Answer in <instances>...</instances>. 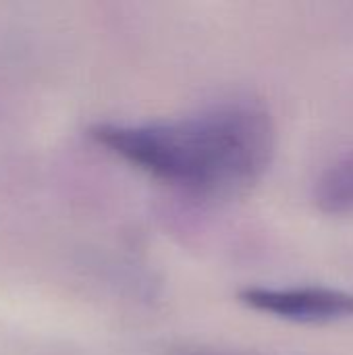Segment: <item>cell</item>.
I'll list each match as a JSON object with an SVG mask.
<instances>
[{
    "label": "cell",
    "instance_id": "1",
    "mask_svg": "<svg viewBox=\"0 0 353 355\" xmlns=\"http://www.w3.org/2000/svg\"><path fill=\"white\" fill-rule=\"evenodd\" d=\"M89 139L148 177L202 202L246 196L268 173L277 129L252 100L148 123H96Z\"/></svg>",
    "mask_w": 353,
    "mask_h": 355
},
{
    "label": "cell",
    "instance_id": "4",
    "mask_svg": "<svg viewBox=\"0 0 353 355\" xmlns=\"http://www.w3.org/2000/svg\"><path fill=\"white\" fill-rule=\"evenodd\" d=\"M177 355H233V354H223V352H212V349H179Z\"/></svg>",
    "mask_w": 353,
    "mask_h": 355
},
{
    "label": "cell",
    "instance_id": "2",
    "mask_svg": "<svg viewBox=\"0 0 353 355\" xmlns=\"http://www.w3.org/2000/svg\"><path fill=\"white\" fill-rule=\"evenodd\" d=\"M239 302L254 312L295 324H333L353 318V293L335 287H248Z\"/></svg>",
    "mask_w": 353,
    "mask_h": 355
},
{
    "label": "cell",
    "instance_id": "3",
    "mask_svg": "<svg viewBox=\"0 0 353 355\" xmlns=\"http://www.w3.org/2000/svg\"><path fill=\"white\" fill-rule=\"evenodd\" d=\"M314 202L325 214H353V152L322 171Z\"/></svg>",
    "mask_w": 353,
    "mask_h": 355
}]
</instances>
